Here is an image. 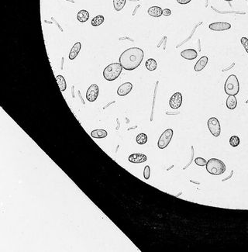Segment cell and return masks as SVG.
<instances>
[{"instance_id":"cell-18","label":"cell","mask_w":248,"mask_h":252,"mask_svg":"<svg viewBox=\"0 0 248 252\" xmlns=\"http://www.w3.org/2000/svg\"><path fill=\"white\" fill-rule=\"evenodd\" d=\"M77 19L81 23H86L89 19V13L87 10H82L78 13Z\"/></svg>"},{"instance_id":"cell-13","label":"cell","mask_w":248,"mask_h":252,"mask_svg":"<svg viewBox=\"0 0 248 252\" xmlns=\"http://www.w3.org/2000/svg\"><path fill=\"white\" fill-rule=\"evenodd\" d=\"M208 61H209V58L206 56H203L197 61V63L195 65V71L199 72V71H201L202 69H204L206 64H208Z\"/></svg>"},{"instance_id":"cell-21","label":"cell","mask_w":248,"mask_h":252,"mask_svg":"<svg viewBox=\"0 0 248 252\" xmlns=\"http://www.w3.org/2000/svg\"><path fill=\"white\" fill-rule=\"evenodd\" d=\"M127 0H113V6L115 10L120 11L125 6Z\"/></svg>"},{"instance_id":"cell-28","label":"cell","mask_w":248,"mask_h":252,"mask_svg":"<svg viewBox=\"0 0 248 252\" xmlns=\"http://www.w3.org/2000/svg\"><path fill=\"white\" fill-rule=\"evenodd\" d=\"M171 14V11L169 10V9H165V10H163L162 15L165 16V17H169Z\"/></svg>"},{"instance_id":"cell-27","label":"cell","mask_w":248,"mask_h":252,"mask_svg":"<svg viewBox=\"0 0 248 252\" xmlns=\"http://www.w3.org/2000/svg\"><path fill=\"white\" fill-rule=\"evenodd\" d=\"M240 42H241L242 45L243 46V48H244V49L246 50V53L248 54V39L246 37H242L241 39H240Z\"/></svg>"},{"instance_id":"cell-24","label":"cell","mask_w":248,"mask_h":252,"mask_svg":"<svg viewBox=\"0 0 248 252\" xmlns=\"http://www.w3.org/2000/svg\"><path fill=\"white\" fill-rule=\"evenodd\" d=\"M240 143V137H237V136H236V135L232 136V137L230 138V144L231 145L232 147H237V146H239Z\"/></svg>"},{"instance_id":"cell-29","label":"cell","mask_w":248,"mask_h":252,"mask_svg":"<svg viewBox=\"0 0 248 252\" xmlns=\"http://www.w3.org/2000/svg\"><path fill=\"white\" fill-rule=\"evenodd\" d=\"M192 0H177V2H178L179 4H181V5H185V4L189 3Z\"/></svg>"},{"instance_id":"cell-10","label":"cell","mask_w":248,"mask_h":252,"mask_svg":"<svg viewBox=\"0 0 248 252\" xmlns=\"http://www.w3.org/2000/svg\"><path fill=\"white\" fill-rule=\"evenodd\" d=\"M133 85L130 82H125L122 84L117 89V94L120 96H125L131 92Z\"/></svg>"},{"instance_id":"cell-16","label":"cell","mask_w":248,"mask_h":252,"mask_svg":"<svg viewBox=\"0 0 248 252\" xmlns=\"http://www.w3.org/2000/svg\"><path fill=\"white\" fill-rule=\"evenodd\" d=\"M226 105H227V107L229 109H236L237 105V99L236 98L235 96H229L228 98L227 99V102H226Z\"/></svg>"},{"instance_id":"cell-8","label":"cell","mask_w":248,"mask_h":252,"mask_svg":"<svg viewBox=\"0 0 248 252\" xmlns=\"http://www.w3.org/2000/svg\"><path fill=\"white\" fill-rule=\"evenodd\" d=\"M181 103H182V95L180 92H175L170 99V106H171V109H177L180 108Z\"/></svg>"},{"instance_id":"cell-25","label":"cell","mask_w":248,"mask_h":252,"mask_svg":"<svg viewBox=\"0 0 248 252\" xmlns=\"http://www.w3.org/2000/svg\"><path fill=\"white\" fill-rule=\"evenodd\" d=\"M195 163L199 166H205L207 164V162L202 158H196L195 159Z\"/></svg>"},{"instance_id":"cell-19","label":"cell","mask_w":248,"mask_h":252,"mask_svg":"<svg viewBox=\"0 0 248 252\" xmlns=\"http://www.w3.org/2000/svg\"><path fill=\"white\" fill-rule=\"evenodd\" d=\"M56 81L58 83V86L60 88V90L61 92H64L67 89V84H66V81L62 75H58L56 76Z\"/></svg>"},{"instance_id":"cell-22","label":"cell","mask_w":248,"mask_h":252,"mask_svg":"<svg viewBox=\"0 0 248 252\" xmlns=\"http://www.w3.org/2000/svg\"><path fill=\"white\" fill-rule=\"evenodd\" d=\"M104 20H105V18H104L103 16L99 15L96 16V17H94V18L92 19L91 23H92V25L93 26H99L103 23Z\"/></svg>"},{"instance_id":"cell-4","label":"cell","mask_w":248,"mask_h":252,"mask_svg":"<svg viewBox=\"0 0 248 252\" xmlns=\"http://www.w3.org/2000/svg\"><path fill=\"white\" fill-rule=\"evenodd\" d=\"M224 90L229 96H236L240 91V83L235 74H231L227 78L224 85Z\"/></svg>"},{"instance_id":"cell-5","label":"cell","mask_w":248,"mask_h":252,"mask_svg":"<svg viewBox=\"0 0 248 252\" xmlns=\"http://www.w3.org/2000/svg\"><path fill=\"white\" fill-rule=\"evenodd\" d=\"M173 134H174V132H173L172 129H168V130H165V131L161 134L159 140H158V147H159L160 149L166 148L168 146V144L170 143V142H171V139H172Z\"/></svg>"},{"instance_id":"cell-15","label":"cell","mask_w":248,"mask_h":252,"mask_svg":"<svg viewBox=\"0 0 248 252\" xmlns=\"http://www.w3.org/2000/svg\"><path fill=\"white\" fill-rule=\"evenodd\" d=\"M147 13L151 17H160L163 13V10L159 6H151L148 9Z\"/></svg>"},{"instance_id":"cell-14","label":"cell","mask_w":248,"mask_h":252,"mask_svg":"<svg viewBox=\"0 0 248 252\" xmlns=\"http://www.w3.org/2000/svg\"><path fill=\"white\" fill-rule=\"evenodd\" d=\"M81 48H82L81 42H77V43L74 44V45L72 47L71 51H70L69 55H68L69 60H74L78 56V55L81 51Z\"/></svg>"},{"instance_id":"cell-9","label":"cell","mask_w":248,"mask_h":252,"mask_svg":"<svg viewBox=\"0 0 248 252\" xmlns=\"http://www.w3.org/2000/svg\"><path fill=\"white\" fill-rule=\"evenodd\" d=\"M209 28L213 31H224L231 28V24L225 22H217L209 24Z\"/></svg>"},{"instance_id":"cell-11","label":"cell","mask_w":248,"mask_h":252,"mask_svg":"<svg viewBox=\"0 0 248 252\" xmlns=\"http://www.w3.org/2000/svg\"><path fill=\"white\" fill-rule=\"evenodd\" d=\"M129 162L131 163L139 164V163H143V162H147V157L143 154H133L129 156Z\"/></svg>"},{"instance_id":"cell-30","label":"cell","mask_w":248,"mask_h":252,"mask_svg":"<svg viewBox=\"0 0 248 252\" xmlns=\"http://www.w3.org/2000/svg\"><path fill=\"white\" fill-rule=\"evenodd\" d=\"M224 1H227V2H231V1H233V0H224Z\"/></svg>"},{"instance_id":"cell-12","label":"cell","mask_w":248,"mask_h":252,"mask_svg":"<svg viewBox=\"0 0 248 252\" xmlns=\"http://www.w3.org/2000/svg\"><path fill=\"white\" fill-rule=\"evenodd\" d=\"M181 55L186 60H194L197 58L198 53L194 49H186L181 51Z\"/></svg>"},{"instance_id":"cell-20","label":"cell","mask_w":248,"mask_h":252,"mask_svg":"<svg viewBox=\"0 0 248 252\" xmlns=\"http://www.w3.org/2000/svg\"><path fill=\"white\" fill-rule=\"evenodd\" d=\"M145 66H146L147 69L149 71H155L158 67V64H157V61L154 58H149L148 60H147Z\"/></svg>"},{"instance_id":"cell-7","label":"cell","mask_w":248,"mask_h":252,"mask_svg":"<svg viewBox=\"0 0 248 252\" xmlns=\"http://www.w3.org/2000/svg\"><path fill=\"white\" fill-rule=\"evenodd\" d=\"M99 93V88L96 84L91 85L86 92V99L89 102H94L97 99Z\"/></svg>"},{"instance_id":"cell-23","label":"cell","mask_w":248,"mask_h":252,"mask_svg":"<svg viewBox=\"0 0 248 252\" xmlns=\"http://www.w3.org/2000/svg\"><path fill=\"white\" fill-rule=\"evenodd\" d=\"M136 143H138V144H145L147 143V134H143V133L142 134H139L138 135L136 136Z\"/></svg>"},{"instance_id":"cell-26","label":"cell","mask_w":248,"mask_h":252,"mask_svg":"<svg viewBox=\"0 0 248 252\" xmlns=\"http://www.w3.org/2000/svg\"><path fill=\"white\" fill-rule=\"evenodd\" d=\"M151 176V168L148 165L145 166L144 170H143V177L146 180H148Z\"/></svg>"},{"instance_id":"cell-1","label":"cell","mask_w":248,"mask_h":252,"mask_svg":"<svg viewBox=\"0 0 248 252\" xmlns=\"http://www.w3.org/2000/svg\"><path fill=\"white\" fill-rule=\"evenodd\" d=\"M143 57V50L139 48H130L122 53L119 61L124 69L133 71L140 66Z\"/></svg>"},{"instance_id":"cell-17","label":"cell","mask_w":248,"mask_h":252,"mask_svg":"<svg viewBox=\"0 0 248 252\" xmlns=\"http://www.w3.org/2000/svg\"><path fill=\"white\" fill-rule=\"evenodd\" d=\"M107 133L106 130H95L93 131H92L91 133V136H92L93 138H97V139H102V138H105V137H107Z\"/></svg>"},{"instance_id":"cell-2","label":"cell","mask_w":248,"mask_h":252,"mask_svg":"<svg viewBox=\"0 0 248 252\" xmlns=\"http://www.w3.org/2000/svg\"><path fill=\"white\" fill-rule=\"evenodd\" d=\"M205 167L208 172L213 175H220L226 171V165L223 162L217 158L209 159Z\"/></svg>"},{"instance_id":"cell-6","label":"cell","mask_w":248,"mask_h":252,"mask_svg":"<svg viewBox=\"0 0 248 252\" xmlns=\"http://www.w3.org/2000/svg\"><path fill=\"white\" fill-rule=\"evenodd\" d=\"M208 128L214 137H219L221 134V126L219 121L216 117H211L207 122Z\"/></svg>"},{"instance_id":"cell-3","label":"cell","mask_w":248,"mask_h":252,"mask_svg":"<svg viewBox=\"0 0 248 252\" xmlns=\"http://www.w3.org/2000/svg\"><path fill=\"white\" fill-rule=\"evenodd\" d=\"M123 68L120 62L109 64L104 69L103 77L107 81H114L120 75Z\"/></svg>"}]
</instances>
